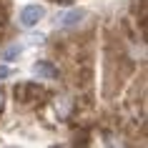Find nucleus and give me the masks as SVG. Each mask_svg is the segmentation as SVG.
<instances>
[{"label": "nucleus", "instance_id": "7ed1b4c3", "mask_svg": "<svg viewBox=\"0 0 148 148\" xmlns=\"http://www.w3.org/2000/svg\"><path fill=\"white\" fill-rule=\"evenodd\" d=\"M33 73H35L38 78H45V80H53V78L60 75V70L55 68L50 60H38L35 65H33Z\"/></svg>", "mask_w": 148, "mask_h": 148}, {"label": "nucleus", "instance_id": "f03ea898", "mask_svg": "<svg viewBox=\"0 0 148 148\" xmlns=\"http://www.w3.org/2000/svg\"><path fill=\"white\" fill-rule=\"evenodd\" d=\"M45 18V8L43 5H25L23 10H20V15H18V23L23 25V28H35V25L40 23Z\"/></svg>", "mask_w": 148, "mask_h": 148}, {"label": "nucleus", "instance_id": "39448f33", "mask_svg": "<svg viewBox=\"0 0 148 148\" xmlns=\"http://www.w3.org/2000/svg\"><path fill=\"white\" fill-rule=\"evenodd\" d=\"M75 108V103L70 101L68 95H60V98H55V113H58V118H63V121H65V118L70 116V110Z\"/></svg>", "mask_w": 148, "mask_h": 148}, {"label": "nucleus", "instance_id": "423d86ee", "mask_svg": "<svg viewBox=\"0 0 148 148\" xmlns=\"http://www.w3.org/2000/svg\"><path fill=\"white\" fill-rule=\"evenodd\" d=\"M20 53H23V45H20V43H13V45H8L5 50H3L0 60H15V58H18Z\"/></svg>", "mask_w": 148, "mask_h": 148}, {"label": "nucleus", "instance_id": "0eeeda50", "mask_svg": "<svg viewBox=\"0 0 148 148\" xmlns=\"http://www.w3.org/2000/svg\"><path fill=\"white\" fill-rule=\"evenodd\" d=\"M10 73H13V70H10L8 65H0V80H3V78H10Z\"/></svg>", "mask_w": 148, "mask_h": 148}, {"label": "nucleus", "instance_id": "6e6552de", "mask_svg": "<svg viewBox=\"0 0 148 148\" xmlns=\"http://www.w3.org/2000/svg\"><path fill=\"white\" fill-rule=\"evenodd\" d=\"M3 106H5V93H3V88H0V113H3Z\"/></svg>", "mask_w": 148, "mask_h": 148}, {"label": "nucleus", "instance_id": "f257e3e1", "mask_svg": "<svg viewBox=\"0 0 148 148\" xmlns=\"http://www.w3.org/2000/svg\"><path fill=\"white\" fill-rule=\"evenodd\" d=\"M13 95H15V101L20 106H38L40 98H48L45 88L38 86V83H18L13 88Z\"/></svg>", "mask_w": 148, "mask_h": 148}, {"label": "nucleus", "instance_id": "20e7f679", "mask_svg": "<svg viewBox=\"0 0 148 148\" xmlns=\"http://www.w3.org/2000/svg\"><path fill=\"white\" fill-rule=\"evenodd\" d=\"M83 18H88V13H86L83 8L70 10V13H65L63 18H58V25H60V28H75V25L83 23Z\"/></svg>", "mask_w": 148, "mask_h": 148}]
</instances>
